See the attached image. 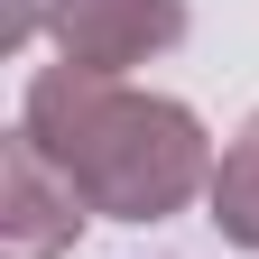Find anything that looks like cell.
Wrapping results in <instances>:
<instances>
[{
    "label": "cell",
    "instance_id": "cell-2",
    "mask_svg": "<svg viewBox=\"0 0 259 259\" xmlns=\"http://www.w3.org/2000/svg\"><path fill=\"white\" fill-rule=\"evenodd\" d=\"M47 37H56V65L120 83L130 65L167 56L185 37V0H47Z\"/></svg>",
    "mask_w": 259,
    "mask_h": 259
},
{
    "label": "cell",
    "instance_id": "cell-4",
    "mask_svg": "<svg viewBox=\"0 0 259 259\" xmlns=\"http://www.w3.org/2000/svg\"><path fill=\"white\" fill-rule=\"evenodd\" d=\"M204 204H213V232L232 241V250H259V111L232 130V148H222Z\"/></svg>",
    "mask_w": 259,
    "mask_h": 259
},
{
    "label": "cell",
    "instance_id": "cell-3",
    "mask_svg": "<svg viewBox=\"0 0 259 259\" xmlns=\"http://www.w3.org/2000/svg\"><path fill=\"white\" fill-rule=\"evenodd\" d=\"M83 222H93V204L56 176V157L28 130H10L0 139V259H65Z\"/></svg>",
    "mask_w": 259,
    "mask_h": 259
},
{
    "label": "cell",
    "instance_id": "cell-1",
    "mask_svg": "<svg viewBox=\"0 0 259 259\" xmlns=\"http://www.w3.org/2000/svg\"><path fill=\"white\" fill-rule=\"evenodd\" d=\"M19 130L56 157V176L102 222H167L194 194H213V167H222L185 102L102 83L83 65H37L28 102H19Z\"/></svg>",
    "mask_w": 259,
    "mask_h": 259
}]
</instances>
